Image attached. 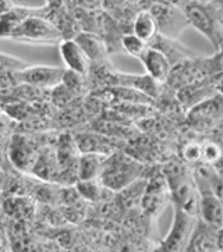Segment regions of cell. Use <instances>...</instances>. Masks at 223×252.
I'll list each match as a JSON object with an SVG mask.
<instances>
[{
	"label": "cell",
	"mask_w": 223,
	"mask_h": 252,
	"mask_svg": "<svg viewBox=\"0 0 223 252\" xmlns=\"http://www.w3.org/2000/svg\"><path fill=\"white\" fill-rule=\"evenodd\" d=\"M62 84L70 92H73L77 98L83 96L84 94L87 92V75H83V74L66 70L64 75H63V80H62Z\"/></svg>",
	"instance_id": "44dd1931"
},
{
	"label": "cell",
	"mask_w": 223,
	"mask_h": 252,
	"mask_svg": "<svg viewBox=\"0 0 223 252\" xmlns=\"http://www.w3.org/2000/svg\"><path fill=\"white\" fill-rule=\"evenodd\" d=\"M11 137L13 132H11L10 120L4 116V113H0V151L7 149Z\"/></svg>",
	"instance_id": "d4e9b609"
},
{
	"label": "cell",
	"mask_w": 223,
	"mask_h": 252,
	"mask_svg": "<svg viewBox=\"0 0 223 252\" xmlns=\"http://www.w3.org/2000/svg\"><path fill=\"white\" fill-rule=\"evenodd\" d=\"M59 52L66 70L88 75L91 71V62L83 48L75 39H62L59 43Z\"/></svg>",
	"instance_id": "ba28073f"
},
{
	"label": "cell",
	"mask_w": 223,
	"mask_h": 252,
	"mask_svg": "<svg viewBox=\"0 0 223 252\" xmlns=\"http://www.w3.org/2000/svg\"><path fill=\"white\" fill-rule=\"evenodd\" d=\"M75 41L78 42V45L83 48V50L85 52V55L88 56L91 63L99 62L100 59H103V56H105V46L102 45L100 39H98L95 35L80 33Z\"/></svg>",
	"instance_id": "d6986e66"
},
{
	"label": "cell",
	"mask_w": 223,
	"mask_h": 252,
	"mask_svg": "<svg viewBox=\"0 0 223 252\" xmlns=\"http://www.w3.org/2000/svg\"><path fill=\"white\" fill-rule=\"evenodd\" d=\"M49 96L50 100L53 102V105L58 106V107H67L70 103H73L74 99L77 98L74 94L67 90L62 82L59 84L58 87L50 90Z\"/></svg>",
	"instance_id": "603a6c76"
},
{
	"label": "cell",
	"mask_w": 223,
	"mask_h": 252,
	"mask_svg": "<svg viewBox=\"0 0 223 252\" xmlns=\"http://www.w3.org/2000/svg\"><path fill=\"white\" fill-rule=\"evenodd\" d=\"M103 184L99 179L95 180H78L75 183V189L84 199L90 202H98L102 198Z\"/></svg>",
	"instance_id": "ffe728a7"
},
{
	"label": "cell",
	"mask_w": 223,
	"mask_h": 252,
	"mask_svg": "<svg viewBox=\"0 0 223 252\" xmlns=\"http://www.w3.org/2000/svg\"><path fill=\"white\" fill-rule=\"evenodd\" d=\"M39 8H28V7H14L6 14L0 16V39L10 38V35L16 30L18 25L24 21L25 18L31 14H36Z\"/></svg>",
	"instance_id": "e0dca14e"
},
{
	"label": "cell",
	"mask_w": 223,
	"mask_h": 252,
	"mask_svg": "<svg viewBox=\"0 0 223 252\" xmlns=\"http://www.w3.org/2000/svg\"><path fill=\"white\" fill-rule=\"evenodd\" d=\"M218 248L223 251V227L218 228Z\"/></svg>",
	"instance_id": "f546056e"
},
{
	"label": "cell",
	"mask_w": 223,
	"mask_h": 252,
	"mask_svg": "<svg viewBox=\"0 0 223 252\" xmlns=\"http://www.w3.org/2000/svg\"><path fill=\"white\" fill-rule=\"evenodd\" d=\"M1 183H3V173L0 171V186H1Z\"/></svg>",
	"instance_id": "d6a6232c"
},
{
	"label": "cell",
	"mask_w": 223,
	"mask_h": 252,
	"mask_svg": "<svg viewBox=\"0 0 223 252\" xmlns=\"http://www.w3.org/2000/svg\"><path fill=\"white\" fill-rule=\"evenodd\" d=\"M27 67V63L17 59L14 56H8L4 53H0V70H11V71H17Z\"/></svg>",
	"instance_id": "4316f807"
},
{
	"label": "cell",
	"mask_w": 223,
	"mask_h": 252,
	"mask_svg": "<svg viewBox=\"0 0 223 252\" xmlns=\"http://www.w3.org/2000/svg\"><path fill=\"white\" fill-rule=\"evenodd\" d=\"M14 3L13 0H0V16L6 14L7 11H10L11 8H14Z\"/></svg>",
	"instance_id": "f1b7e54d"
},
{
	"label": "cell",
	"mask_w": 223,
	"mask_h": 252,
	"mask_svg": "<svg viewBox=\"0 0 223 252\" xmlns=\"http://www.w3.org/2000/svg\"><path fill=\"white\" fill-rule=\"evenodd\" d=\"M183 158L190 163H197L202 160V144L198 142H189L183 148Z\"/></svg>",
	"instance_id": "484cf974"
},
{
	"label": "cell",
	"mask_w": 223,
	"mask_h": 252,
	"mask_svg": "<svg viewBox=\"0 0 223 252\" xmlns=\"http://www.w3.org/2000/svg\"><path fill=\"white\" fill-rule=\"evenodd\" d=\"M0 113H4V103H3L1 98H0Z\"/></svg>",
	"instance_id": "4dcf8cb0"
},
{
	"label": "cell",
	"mask_w": 223,
	"mask_h": 252,
	"mask_svg": "<svg viewBox=\"0 0 223 252\" xmlns=\"http://www.w3.org/2000/svg\"><path fill=\"white\" fill-rule=\"evenodd\" d=\"M158 23L159 33L166 38H172L182 32V30L189 25L187 17L180 10L173 6H165V4H155L149 10Z\"/></svg>",
	"instance_id": "8992f818"
},
{
	"label": "cell",
	"mask_w": 223,
	"mask_h": 252,
	"mask_svg": "<svg viewBox=\"0 0 223 252\" xmlns=\"http://www.w3.org/2000/svg\"><path fill=\"white\" fill-rule=\"evenodd\" d=\"M112 78L116 80V84L119 87H128L132 90L138 91L144 94L149 99H157L160 94V87L162 84L154 80L148 74L142 75H132V74H122L116 73L112 74Z\"/></svg>",
	"instance_id": "7c38bea8"
},
{
	"label": "cell",
	"mask_w": 223,
	"mask_h": 252,
	"mask_svg": "<svg viewBox=\"0 0 223 252\" xmlns=\"http://www.w3.org/2000/svg\"><path fill=\"white\" fill-rule=\"evenodd\" d=\"M169 192L170 189L165 177H155L151 180L144 188V195L141 199L144 212L149 216L158 215L166 203V198Z\"/></svg>",
	"instance_id": "30bf717a"
},
{
	"label": "cell",
	"mask_w": 223,
	"mask_h": 252,
	"mask_svg": "<svg viewBox=\"0 0 223 252\" xmlns=\"http://www.w3.org/2000/svg\"><path fill=\"white\" fill-rule=\"evenodd\" d=\"M141 171L142 166L137 160L120 152H113L108 156L99 180L105 188L112 191H120L138 179Z\"/></svg>",
	"instance_id": "7a4b0ae2"
},
{
	"label": "cell",
	"mask_w": 223,
	"mask_h": 252,
	"mask_svg": "<svg viewBox=\"0 0 223 252\" xmlns=\"http://www.w3.org/2000/svg\"><path fill=\"white\" fill-rule=\"evenodd\" d=\"M215 3H218L221 7H223V0H215Z\"/></svg>",
	"instance_id": "1f68e13d"
},
{
	"label": "cell",
	"mask_w": 223,
	"mask_h": 252,
	"mask_svg": "<svg viewBox=\"0 0 223 252\" xmlns=\"http://www.w3.org/2000/svg\"><path fill=\"white\" fill-rule=\"evenodd\" d=\"M209 186H211V191L215 194L223 203V177L222 176H219V174H216L215 177L212 179V176H211V180H209Z\"/></svg>",
	"instance_id": "83f0119b"
},
{
	"label": "cell",
	"mask_w": 223,
	"mask_h": 252,
	"mask_svg": "<svg viewBox=\"0 0 223 252\" xmlns=\"http://www.w3.org/2000/svg\"><path fill=\"white\" fill-rule=\"evenodd\" d=\"M197 216L190 215L189 212L182 209L180 206H177L173 203V220H172V226L167 233V236L162 240V243L159 244L158 250L159 251H169L177 252L184 251L186 247L189 244L192 228L195 224Z\"/></svg>",
	"instance_id": "3957f363"
},
{
	"label": "cell",
	"mask_w": 223,
	"mask_h": 252,
	"mask_svg": "<svg viewBox=\"0 0 223 252\" xmlns=\"http://www.w3.org/2000/svg\"><path fill=\"white\" fill-rule=\"evenodd\" d=\"M42 148L36 147L32 138L13 134L7 151L11 164L21 171H31Z\"/></svg>",
	"instance_id": "5b68a950"
},
{
	"label": "cell",
	"mask_w": 223,
	"mask_h": 252,
	"mask_svg": "<svg viewBox=\"0 0 223 252\" xmlns=\"http://www.w3.org/2000/svg\"><path fill=\"white\" fill-rule=\"evenodd\" d=\"M141 63L147 70V74L160 84H165L172 73V62L160 49L149 46L140 57Z\"/></svg>",
	"instance_id": "9c48e42d"
},
{
	"label": "cell",
	"mask_w": 223,
	"mask_h": 252,
	"mask_svg": "<svg viewBox=\"0 0 223 252\" xmlns=\"http://www.w3.org/2000/svg\"><path fill=\"white\" fill-rule=\"evenodd\" d=\"M122 45H123V49L131 55V56L140 59L142 56V53L145 52V49L148 48V43L145 41H142L141 38H138L137 35L130 33V35H124L123 39H122Z\"/></svg>",
	"instance_id": "7402d4cb"
},
{
	"label": "cell",
	"mask_w": 223,
	"mask_h": 252,
	"mask_svg": "<svg viewBox=\"0 0 223 252\" xmlns=\"http://www.w3.org/2000/svg\"><path fill=\"white\" fill-rule=\"evenodd\" d=\"M132 33L147 43H151L159 35L158 23L151 11H140L132 24Z\"/></svg>",
	"instance_id": "ac0fdd59"
},
{
	"label": "cell",
	"mask_w": 223,
	"mask_h": 252,
	"mask_svg": "<svg viewBox=\"0 0 223 252\" xmlns=\"http://www.w3.org/2000/svg\"><path fill=\"white\" fill-rule=\"evenodd\" d=\"M184 14L187 17L189 24L192 25L195 30H198L199 32L204 33L216 48H219V33H218L216 21L205 6L192 1L186 7Z\"/></svg>",
	"instance_id": "52a82bcc"
},
{
	"label": "cell",
	"mask_w": 223,
	"mask_h": 252,
	"mask_svg": "<svg viewBox=\"0 0 223 252\" xmlns=\"http://www.w3.org/2000/svg\"><path fill=\"white\" fill-rule=\"evenodd\" d=\"M66 68L58 65H27L21 70L14 71V77L18 84H25L33 88L50 91L58 87L63 80Z\"/></svg>",
	"instance_id": "277c9868"
},
{
	"label": "cell",
	"mask_w": 223,
	"mask_h": 252,
	"mask_svg": "<svg viewBox=\"0 0 223 252\" xmlns=\"http://www.w3.org/2000/svg\"><path fill=\"white\" fill-rule=\"evenodd\" d=\"M184 251H219L218 248V228L209 226L199 219L195 221L189 244Z\"/></svg>",
	"instance_id": "8fae6325"
},
{
	"label": "cell",
	"mask_w": 223,
	"mask_h": 252,
	"mask_svg": "<svg viewBox=\"0 0 223 252\" xmlns=\"http://www.w3.org/2000/svg\"><path fill=\"white\" fill-rule=\"evenodd\" d=\"M199 219L215 228L223 227V203L218 196L209 191H199Z\"/></svg>",
	"instance_id": "4fadbf2b"
},
{
	"label": "cell",
	"mask_w": 223,
	"mask_h": 252,
	"mask_svg": "<svg viewBox=\"0 0 223 252\" xmlns=\"http://www.w3.org/2000/svg\"><path fill=\"white\" fill-rule=\"evenodd\" d=\"M31 171L35 173L39 179L49 180V181L59 180V160L56 148H42Z\"/></svg>",
	"instance_id": "5bb4252c"
},
{
	"label": "cell",
	"mask_w": 223,
	"mask_h": 252,
	"mask_svg": "<svg viewBox=\"0 0 223 252\" xmlns=\"http://www.w3.org/2000/svg\"><path fill=\"white\" fill-rule=\"evenodd\" d=\"M109 155L103 154H81L78 159V180L99 179L105 169V163ZM77 180V181H78Z\"/></svg>",
	"instance_id": "2e32d148"
},
{
	"label": "cell",
	"mask_w": 223,
	"mask_h": 252,
	"mask_svg": "<svg viewBox=\"0 0 223 252\" xmlns=\"http://www.w3.org/2000/svg\"><path fill=\"white\" fill-rule=\"evenodd\" d=\"M74 139L81 154H113L112 142L106 138V135L95 132H77Z\"/></svg>",
	"instance_id": "9a60e30c"
},
{
	"label": "cell",
	"mask_w": 223,
	"mask_h": 252,
	"mask_svg": "<svg viewBox=\"0 0 223 252\" xmlns=\"http://www.w3.org/2000/svg\"><path fill=\"white\" fill-rule=\"evenodd\" d=\"M223 159V148L214 141H207L202 144V162L215 166Z\"/></svg>",
	"instance_id": "cb8c5ba5"
},
{
	"label": "cell",
	"mask_w": 223,
	"mask_h": 252,
	"mask_svg": "<svg viewBox=\"0 0 223 252\" xmlns=\"http://www.w3.org/2000/svg\"><path fill=\"white\" fill-rule=\"evenodd\" d=\"M8 39L32 46H53L60 43L62 32L52 21L36 13L27 17Z\"/></svg>",
	"instance_id": "6da1fadb"
}]
</instances>
